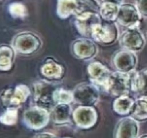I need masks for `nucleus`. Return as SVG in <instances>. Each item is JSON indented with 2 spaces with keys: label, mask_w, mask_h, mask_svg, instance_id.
<instances>
[{
  "label": "nucleus",
  "mask_w": 147,
  "mask_h": 138,
  "mask_svg": "<svg viewBox=\"0 0 147 138\" xmlns=\"http://www.w3.org/2000/svg\"><path fill=\"white\" fill-rule=\"evenodd\" d=\"M132 72L131 73H123V72L117 71V70L111 72L110 76L103 88L109 95L113 96V97L128 95L131 92L132 87Z\"/></svg>",
  "instance_id": "obj_1"
},
{
  "label": "nucleus",
  "mask_w": 147,
  "mask_h": 138,
  "mask_svg": "<svg viewBox=\"0 0 147 138\" xmlns=\"http://www.w3.org/2000/svg\"><path fill=\"white\" fill-rule=\"evenodd\" d=\"M120 32L116 22H102L94 26L91 34V39L102 45H111L119 39Z\"/></svg>",
  "instance_id": "obj_2"
},
{
  "label": "nucleus",
  "mask_w": 147,
  "mask_h": 138,
  "mask_svg": "<svg viewBox=\"0 0 147 138\" xmlns=\"http://www.w3.org/2000/svg\"><path fill=\"white\" fill-rule=\"evenodd\" d=\"M142 16L138 11L135 4L122 3L120 4L119 12L116 19V23L126 29L139 28L141 24Z\"/></svg>",
  "instance_id": "obj_3"
},
{
  "label": "nucleus",
  "mask_w": 147,
  "mask_h": 138,
  "mask_svg": "<svg viewBox=\"0 0 147 138\" xmlns=\"http://www.w3.org/2000/svg\"><path fill=\"white\" fill-rule=\"evenodd\" d=\"M74 101L82 106H94L100 98V92L97 85L91 83H80L74 88Z\"/></svg>",
  "instance_id": "obj_4"
},
{
  "label": "nucleus",
  "mask_w": 147,
  "mask_h": 138,
  "mask_svg": "<svg viewBox=\"0 0 147 138\" xmlns=\"http://www.w3.org/2000/svg\"><path fill=\"white\" fill-rule=\"evenodd\" d=\"M119 44L123 49L139 52L145 47L146 39L139 28L125 29L119 36Z\"/></svg>",
  "instance_id": "obj_5"
},
{
  "label": "nucleus",
  "mask_w": 147,
  "mask_h": 138,
  "mask_svg": "<svg viewBox=\"0 0 147 138\" xmlns=\"http://www.w3.org/2000/svg\"><path fill=\"white\" fill-rule=\"evenodd\" d=\"M138 58L135 52L122 48L112 56V65L117 71L123 73H131L136 70Z\"/></svg>",
  "instance_id": "obj_6"
},
{
  "label": "nucleus",
  "mask_w": 147,
  "mask_h": 138,
  "mask_svg": "<svg viewBox=\"0 0 147 138\" xmlns=\"http://www.w3.org/2000/svg\"><path fill=\"white\" fill-rule=\"evenodd\" d=\"M72 118L75 124L82 129H90L97 123L98 113L93 106H82L72 112Z\"/></svg>",
  "instance_id": "obj_7"
},
{
  "label": "nucleus",
  "mask_w": 147,
  "mask_h": 138,
  "mask_svg": "<svg viewBox=\"0 0 147 138\" xmlns=\"http://www.w3.org/2000/svg\"><path fill=\"white\" fill-rule=\"evenodd\" d=\"M72 52L76 58L81 60H90L97 55L98 46L93 39L82 37L76 39L72 43Z\"/></svg>",
  "instance_id": "obj_8"
},
{
  "label": "nucleus",
  "mask_w": 147,
  "mask_h": 138,
  "mask_svg": "<svg viewBox=\"0 0 147 138\" xmlns=\"http://www.w3.org/2000/svg\"><path fill=\"white\" fill-rule=\"evenodd\" d=\"M100 22H102L100 14L95 12H85L75 15L76 29L82 36L86 38H91L93 28Z\"/></svg>",
  "instance_id": "obj_9"
},
{
  "label": "nucleus",
  "mask_w": 147,
  "mask_h": 138,
  "mask_svg": "<svg viewBox=\"0 0 147 138\" xmlns=\"http://www.w3.org/2000/svg\"><path fill=\"white\" fill-rule=\"evenodd\" d=\"M139 121L131 116H124L116 123L114 138H138Z\"/></svg>",
  "instance_id": "obj_10"
},
{
  "label": "nucleus",
  "mask_w": 147,
  "mask_h": 138,
  "mask_svg": "<svg viewBox=\"0 0 147 138\" xmlns=\"http://www.w3.org/2000/svg\"><path fill=\"white\" fill-rule=\"evenodd\" d=\"M49 114L42 107H33L24 113V121L26 125L33 129H40L48 123Z\"/></svg>",
  "instance_id": "obj_11"
},
{
  "label": "nucleus",
  "mask_w": 147,
  "mask_h": 138,
  "mask_svg": "<svg viewBox=\"0 0 147 138\" xmlns=\"http://www.w3.org/2000/svg\"><path fill=\"white\" fill-rule=\"evenodd\" d=\"M87 73L89 79L93 84L104 87L109 76H110L111 71L103 63L99 62V61H93V62L89 63L87 67Z\"/></svg>",
  "instance_id": "obj_12"
},
{
  "label": "nucleus",
  "mask_w": 147,
  "mask_h": 138,
  "mask_svg": "<svg viewBox=\"0 0 147 138\" xmlns=\"http://www.w3.org/2000/svg\"><path fill=\"white\" fill-rule=\"evenodd\" d=\"M40 40L38 37L31 33H22L14 38L13 46L16 51L24 54L32 53L39 47Z\"/></svg>",
  "instance_id": "obj_13"
},
{
  "label": "nucleus",
  "mask_w": 147,
  "mask_h": 138,
  "mask_svg": "<svg viewBox=\"0 0 147 138\" xmlns=\"http://www.w3.org/2000/svg\"><path fill=\"white\" fill-rule=\"evenodd\" d=\"M36 88V102L39 104H41L42 106H47V107H52L54 103H56L54 100V92L55 88L53 85L49 83H38L35 85Z\"/></svg>",
  "instance_id": "obj_14"
},
{
  "label": "nucleus",
  "mask_w": 147,
  "mask_h": 138,
  "mask_svg": "<svg viewBox=\"0 0 147 138\" xmlns=\"http://www.w3.org/2000/svg\"><path fill=\"white\" fill-rule=\"evenodd\" d=\"M29 93L28 87L25 85H19L15 89L6 90L2 94V100L5 105H18L25 101Z\"/></svg>",
  "instance_id": "obj_15"
},
{
  "label": "nucleus",
  "mask_w": 147,
  "mask_h": 138,
  "mask_svg": "<svg viewBox=\"0 0 147 138\" xmlns=\"http://www.w3.org/2000/svg\"><path fill=\"white\" fill-rule=\"evenodd\" d=\"M131 92L138 95H147V67L140 71L132 72Z\"/></svg>",
  "instance_id": "obj_16"
},
{
  "label": "nucleus",
  "mask_w": 147,
  "mask_h": 138,
  "mask_svg": "<svg viewBox=\"0 0 147 138\" xmlns=\"http://www.w3.org/2000/svg\"><path fill=\"white\" fill-rule=\"evenodd\" d=\"M135 99L129 95H122L115 97L112 102V109L117 115L127 116L130 115Z\"/></svg>",
  "instance_id": "obj_17"
},
{
  "label": "nucleus",
  "mask_w": 147,
  "mask_h": 138,
  "mask_svg": "<svg viewBox=\"0 0 147 138\" xmlns=\"http://www.w3.org/2000/svg\"><path fill=\"white\" fill-rule=\"evenodd\" d=\"M77 0H57V15L61 19H67L77 13Z\"/></svg>",
  "instance_id": "obj_18"
},
{
  "label": "nucleus",
  "mask_w": 147,
  "mask_h": 138,
  "mask_svg": "<svg viewBox=\"0 0 147 138\" xmlns=\"http://www.w3.org/2000/svg\"><path fill=\"white\" fill-rule=\"evenodd\" d=\"M130 116L139 122L147 120V95H140L135 99Z\"/></svg>",
  "instance_id": "obj_19"
},
{
  "label": "nucleus",
  "mask_w": 147,
  "mask_h": 138,
  "mask_svg": "<svg viewBox=\"0 0 147 138\" xmlns=\"http://www.w3.org/2000/svg\"><path fill=\"white\" fill-rule=\"evenodd\" d=\"M71 115L72 110L70 104L58 103L55 105L52 111L53 121L57 124H63V123L69 122Z\"/></svg>",
  "instance_id": "obj_20"
},
{
  "label": "nucleus",
  "mask_w": 147,
  "mask_h": 138,
  "mask_svg": "<svg viewBox=\"0 0 147 138\" xmlns=\"http://www.w3.org/2000/svg\"><path fill=\"white\" fill-rule=\"evenodd\" d=\"M119 7V4L112 3V2H102L100 12H99L102 20L108 22H116Z\"/></svg>",
  "instance_id": "obj_21"
},
{
  "label": "nucleus",
  "mask_w": 147,
  "mask_h": 138,
  "mask_svg": "<svg viewBox=\"0 0 147 138\" xmlns=\"http://www.w3.org/2000/svg\"><path fill=\"white\" fill-rule=\"evenodd\" d=\"M41 72L44 76L53 79H58L63 75V67L54 61H48L41 68Z\"/></svg>",
  "instance_id": "obj_22"
},
{
  "label": "nucleus",
  "mask_w": 147,
  "mask_h": 138,
  "mask_svg": "<svg viewBox=\"0 0 147 138\" xmlns=\"http://www.w3.org/2000/svg\"><path fill=\"white\" fill-rule=\"evenodd\" d=\"M77 3L78 9L75 15L85 12H95V13L100 12L101 3L98 0H77Z\"/></svg>",
  "instance_id": "obj_23"
},
{
  "label": "nucleus",
  "mask_w": 147,
  "mask_h": 138,
  "mask_svg": "<svg viewBox=\"0 0 147 138\" xmlns=\"http://www.w3.org/2000/svg\"><path fill=\"white\" fill-rule=\"evenodd\" d=\"M12 49L8 46L0 47V69L9 70L12 64Z\"/></svg>",
  "instance_id": "obj_24"
},
{
  "label": "nucleus",
  "mask_w": 147,
  "mask_h": 138,
  "mask_svg": "<svg viewBox=\"0 0 147 138\" xmlns=\"http://www.w3.org/2000/svg\"><path fill=\"white\" fill-rule=\"evenodd\" d=\"M54 100L57 104L58 103H63V104H70L72 101H74V96H73V92L68 91V90L62 89H56L54 92Z\"/></svg>",
  "instance_id": "obj_25"
},
{
  "label": "nucleus",
  "mask_w": 147,
  "mask_h": 138,
  "mask_svg": "<svg viewBox=\"0 0 147 138\" xmlns=\"http://www.w3.org/2000/svg\"><path fill=\"white\" fill-rule=\"evenodd\" d=\"M9 12L13 17H18V18H22L27 15V9H26V7L23 4L19 3V2H15V3L10 4Z\"/></svg>",
  "instance_id": "obj_26"
},
{
  "label": "nucleus",
  "mask_w": 147,
  "mask_h": 138,
  "mask_svg": "<svg viewBox=\"0 0 147 138\" xmlns=\"http://www.w3.org/2000/svg\"><path fill=\"white\" fill-rule=\"evenodd\" d=\"M17 120V111L15 109H8L5 113L0 116V121L3 124L11 125L14 124Z\"/></svg>",
  "instance_id": "obj_27"
},
{
  "label": "nucleus",
  "mask_w": 147,
  "mask_h": 138,
  "mask_svg": "<svg viewBox=\"0 0 147 138\" xmlns=\"http://www.w3.org/2000/svg\"><path fill=\"white\" fill-rule=\"evenodd\" d=\"M134 4L142 17L147 18V0H134Z\"/></svg>",
  "instance_id": "obj_28"
},
{
  "label": "nucleus",
  "mask_w": 147,
  "mask_h": 138,
  "mask_svg": "<svg viewBox=\"0 0 147 138\" xmlns=\"http://www.w3.org/2000/svg\"><path fill=\"white\" fill-rule=\"evenodd\" d=\"M35 138H57L55 135L51 134V133H42V134H39L37 136H35Z\"/></svg>",
  "instance_id": "obj_29"
},
{
  "label": "nucleus",
  "mask_w": 147,
  "mask_h": 138,
  "mask_svg": "<svg viewBox=\"0 0 147 138\" xmlns=\"http://www.w3.org/2000/svg\"><path fill=\"white\" fill-rule=\"evenodd\" d=\"M102 2H112V3H116V4H122L124 2V0H102Z\"/></svg>",
  "instance_id": "obj_30"
},
{
  "label": "nucleus",
  "mask_w": 147,
  "mask_h": 138,
  "mask_svg": "<svg viewBox=\"0 0 147 138\" xmlns=\"http://www.w3.org/2000/svg\"><path fill=\"white\" fill-rule=\"evenodd\" d=\"M138 138H147V134H143V135H141V136L138 137Z\"/></svg>",
  "instance_id": "obj_31"
},
{
  "label": "nucleus",
  "mask_w": 147,
  "mask_h": 138,
  "mask_svg": "<svg viewBox=\"0 0 147 138\" xmlns=\"http://www.w3.org/2000/svg\"><path fill=\"white\" fill-rule=\"evenodd\" d=\"M64 138H71V137H64Z\"/></svg>",
  "instance_id": "obj_32"
}]
</instances>
